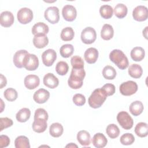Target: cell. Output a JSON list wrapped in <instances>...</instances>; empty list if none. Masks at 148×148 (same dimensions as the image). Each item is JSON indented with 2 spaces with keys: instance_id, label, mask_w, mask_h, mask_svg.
<instances>
[{
  "instance_id": "obj_32",
  "label": "cell",
  "mask_w": 148,
  "mask_h": 148,
  "mask_svg": "<svg viewBox=\"0 0 148 148\" xmlns=\"http://www.w3.org/2000/svg\"><path fill=\"white\" fill-rule=\"evenodd\" d=\"M75 33L72 28L67 27L63 28L61 32V38L64 41H70L73 39Z\"/></svg>"
},
{
  "instance_id": "obj_9",
  "label": "cell",
  "mask_w": 148,
  "mask_h": 148,
  "mask_svg": "<svg viewBox=\"0 0 148 148\" xmlns=\"http://www.w3.org/2000/svg\"><path fill=\"white\" fill-rule=\"evenodd\" d=\"M132 16L134 19L138 21H143L146 20L148 17L147 8L143 5L137 6L133 10Z\"/></svg>"
},
{
  "instance_id": "obj_37",
  "label": "cell",
  "mask_w": 148,
  "mask_h": 148,
  "mask_svg": "<svg viewBox=\"0 0 148 148\" xmlns=\"http://www.w3.org/2000/svg\"><path fill=\"white\" fill-rule=\"evenodd\" d=\"M69 69L68 64L65 61H59L56 66V71L57 73L61 76H64L67 73Z\"/></svg>"
},
{
  "instance_id": "obj_7",
  "label": "cell",
  "mask_w": 148,
  "mask_h": 148,
  "mask_svg": "<svg viewBox=\"0 0 148 148\" xmlns=\"http://www.w3.org/2000/svg\"><path fill=\"white\" fill-rule=\"evenodd\" d=\"M44 16L45 19L51 24H56L60 20L59 9L56 6L47 8L45 11Z\"/></svg>"
},
{
  "instance_id": "obj_15",
  "label": "cell",
  "mask_w": 148,
  "mask_h": 148,
  "mask_svg": "<svg viewBox=\"0 0 148 148\" xmlns=\"http://www.w3.org/2000/svg\"><path fill=\"white\" fill-rule=\"evenodd\" d=\"M43 84L50 88H55L58 86L59 80L58 78L51 73L46 74L43 77Z\"/></svg>"
},
{
  "instance_id": "obj_47",
  "label": "cell",
  "mask_w": 148,
  "mask_h": 148,
  "mask_svg": "<svg viewBox=\"0 0 148 148\" xmlns=\"http://www.w3.org/2000/svg\"><path fill=\"white\" fill-rule=\"evenodd\" d=\"M10 144V139L7 135H1L0 136V147H6Z\"/></svg>"
},
{
  "instance_id": "obj_26",
  "label": "cell",
  "mask_w": 148,
  "mask_h": 148,
  "mask_svg": "<svg viewBox=\"0 0 148 148\" xmlns=\"http://www.w3.org/2000/svg\"><path fill=\"white\" fill-rule=\"evenodd\" d=\"M135 132L137 136L143 138L148 135V125L147 123L140 122L138 123L135 127Z\"/></svg>"
},
{
  "instance_id": "obj_4",
  "label": "cell",
  "mask_w": 148,
  "mask_h": 148,
  "mask_svg": "<svg viewBox=\"0 0 148 148\" xmlns=\"http://www.w3.org/2000/svg\"><path fill=\"white\" fill-rule=\"evenodd\" d=\"M119 90L120 93L123 95H132L137 91L138 85L136 82L132 80H128L120 84Z\"/></svg>"
},
{
  "instance_id": "obj_38",
  "label": "cell",
  "mask_w": 148,
  "mask_h": 148,
  "mask_svg": "<svg viewBox=\"0 0 148 148\" xmlns=\"http://www.w3.org/2000/svg\"><path fill=\"white\" fill-rule=\"evenodd\" d=\"M3 95L9 101H14L17 98L18 94L17 91L13 88H8L5 90Z\"/></svg>"
},
{
  "instance_id": "obj_11",
  "label": "cell",
  "mask_w": 148,
  "mask_h": 148,
  "mask_svg": "<svg viewBox=\"0 0 148 148\" xmlns=\"http://www.w3.org/2000/svg\"><path fill=\"white\" fill-rule=\"evenodd\" d=\"M62 14L64 18L67 21H73L77 16L76 8L71 5H65L62 9Z\"/></svg>"
},
{
  "instance_id": "obj_10",
  "label": "cell",
  "mask_w": 148,
  "mask_h": 148,
  "mask_svg": "<svg viewBox=\"0 0 148 148\" xmlns=\"http://www.w3.org/2000/svg\"><path fill=\"white\" fill-rule=\"evenodd\" d=\"M57 58V54L53 49H47L42 54L43 64L46 66H51Z\"/></svg>"
},
{
  "instance_id": "obj_43",
  "label": "cell",
  "mask_w": 148,
  "mask_h": 148,
  "mask_svg": "<svg viewBox=\"0 0 148 148\" xmlns=\"http://www.w3.org/2000/svg\"><path fill=\"white\" fill-rule=\"evenodd\" d=\"M72 100L73 103L78 106H83L86 102V98L82 94H76L74 95Z\"/></svg>"
},
{
  "instance_id": "obj_45",
  "label": "cell",
  "mask_w": 148,
  "mask_h": 148,
  "mask_svg": "<svg viewBox=\"0 0 148 148\" xmlns=\"http://www.w3.org/2000/svg\"><path fill=\"white\" fill-rule=\"evenodd\" d=\"M13 121L12 119L8 117H1L0 118V131H2L3 129L11 127L13 125Z\"/></svg>"
},
{
  "instance_id": "obj_6",
  "label": "cell",
  "mask_w": 148,
  "mask_h": 148,
  "mask_svg": "<svg viewBox=\"0 0 148 148\" xmlns=\"http://www.w3.org/2000/svg\"><path fill=\"white\" fill-rule=\"evenodd\" d=\"M23 66L28 71L36 70L39 66L38 57L35 54L28 53L24 59Z\"/></svg>"
},
{
  "instance_id": "obj_50",
  "label": "cell",
  "mask_w": 148,
  "mask_h": 148,
  "mask_svg": "<svg viewBox=\"0 0 148 148\" xmlns=\"http://www.w3.org/2000/svg\"><path fill=\"white\" fill-rule=\"evenodd\" d=\"M65 147H77V146L76 145H75V144H74V143H69V144L67 145Z\"/></svg>"
},
{
  "instance_id": "obj_3",
  "label": "cell",
  "mask_w": 148,
  "mask_h": 148,
  "mask_svg": "<svg viewBox=\"0 0 148 148\" xmlns=\"http://www.w3.org/2000/svg\"><path fill=\"white\" fill-rule=\"evenodd\" d=\"M117 120L121 127L125 130H130L133 127V119L127 112H119L117 116Z\"/></svg>"
},
{
  "instance_id": "obj_36",
  "label": "cell",
  "mask_w": 148,
  "mask_h": 148,
  "mask_svg": "<svg viewBox=\"0 0 148 148\" xmlns=\"http://www.w3.org/2000/svg\"><path fill=\"white\" fill-rule=\"evenodd\" d=\"M106 132L110 138L114 139L119 136L120 134V130L116 124H110L107 126Z\"/></svg>"
},
{
  "instance_id": "obj_29",
  "label": "cell",
  "mask_w": 148,
  "mask_h": 148,
  "mask_svg": "<svg viewBox=\"0 0 148 148\" xmlns=\"http://www.w3.org/2000/svg\"><path fill=\"white\" fill-rule=\"evenodd\" d=\"M31 111L28 108H23L21 109L16 115V119L20 123L26 122L30 117Z\"/></svg>"
},
{
  "instance_id": "obj_34",
  "label": "cell",
  "mask_w": 148,
  "mask_h": 148,
  "mask_svg": "<svg viewBox=\"0 0 148 148\" xmlns=\"http://www.w3.org/2000/svg\"><path fill=\"white\" fill-rule=\"evenodd\" d=\"M102 75L106 79L112 80L116 76V69L112 66L106 65L102 70Z\"/></svg>"
},
{
  "instance_id": "obj_17",
  "label": "cell",
  "mask_w": 148,
  "mask_h": 148,
  "mask_svg": "<svg viewBox=\"0 0 148 148\" xmlns=\"http://www.w3.org/2000/svg\"><path fill=\"white\" fill-rule=\"evenodd\" d=\"M28 53L25 50H20L17 51L13 56V63L14 65L18 68H21L24 67L23 61L24 59Z\"/></svg>"
},
{
  "instance_id": "obj_8",
  "label": "cell",
  "mask_w": 148,
  "mask_h": 148,
  "mask_svg": "<svg viewBox=\"0 0 148 148\" xmlns=\"http://www.w3.org/2000/svg\"><path fill=\"white\" fill-rule=\"evenodd\" d=\"M18 21L23 24L30 23L33 18V12L28 8H21L17 14Z\"/></svg>"
},
{
  "instance_id": "obj_31",
  "label": "cell",
  "mask_w": 148,
  "mask_h": 148,
  "mask_svg": "<svg viewBox=\"0 0 148 148\" xmlns=\"http://www.w3.org/2000/svg\"><path fill=\"white\" fill-rule=\"evenodd\" d=\"M14 146L16 148H29V139L25 136H18L15 139Z\"/></svg>"
},
{
  "instance_id": "obj_20",
  "label": "cell",
  "mask_w": 148,
  "mask_h": 148,
  "mask_svg": "<svg viewBox=\"0 0 148 148\" xmlns=\"http://www.w3.org/2000/svg\"><path fill=\"white\" fill-rule=\"evenodd\" d=\"M32 126L35 132L38 133L43 132L47 127V120L42 119H35Z\"/></svg>"
},
{
  "instance_id": "obj_30",
  "label": "cell",
  "mask_w": 148,
  "mask_h": 148,
  "mask_svg": "<svg viewBox=\"0 0 148 148\" xmlns=\"http://www.w3.org/2000/svg\"><path fill=\"white\" fill-rule=\"evenodd\" d=\"M114 14L119 18L125 17L127 14L128 9L127 6L123 3H118L114 8Z\"/></svg>"
},
{
  "instance_id": "obj_12",
  "label": "cell",
  "mask_w": 148,
  "mask_h": 148,
  "mask_svg": "<svg viewBox=\"0 0 148 148\" xmlns=\"http://www.w3.org/2000/svg\"><path fill=\"white\" fill-rule=\"evenodd\" d=\"M50 97V92L44 89L40 88L34 93L33 95L34 100L38 103H43L46 102Z\"/></svg>"
},
{
  "instance_id": "obj_13",
  "label": "cell",
  "mask_w": 148,
  "mask_h": 148,
  "mask_svg": "<svg viewBox=\"0 0 148 148\" xmlns=\"http://www.w3.org/2000/svg\"><path fill=\"white\" fill-rule=\"evenodd\" d=\"M24 83L27 88L29 90H33L39 85L40 79L37 75H28L25 77Z\"/></svg>"
},
{
  "instance_id": "obj_24",
  "label": "cell",
  "mask_w": 148,
  "mask_h": 148,
  "mask_svg": "<svg viewBox=\"0 0 148 148\" xmlns=\"http://www.w3.org/2000/svg\"><path fill=\"white\" fill-rule=\"evenodd\" d=\"M131 57L135 61H142L145 56V50L141 47H135L131 51Z\"/></svg>"
},
{
  "instance_id": "obj_42",
  "label": "cell",
  "mask_w": 148,
  "mask_h": 148,
  "mask_svg": "<svg viewBox=\"0 0 148 148\" xmlns=\"http://www.w3.org/2000/svg\"><path fill=\"white\" fill-rule=\"evenodd\" d=\"M70 76L83 80L85 76L86 72L84 68H73L72 69Z\"/></svg>"
},
{
  "instance_id": "obj_16",
  "label": "cell",
  "mask_w": 148,
  "mask_h": 148,
  "mask_svg": "<svg viewBox=\"0 0 148 148\" xmlns=\"http://www.w3.org/2000/svg\"><path fill=\"white\" fill-rule=\"evenodd\" d=\"M86 61L88 64L95 63L98 57V51L94 47H90L87 49L84 54Z\"/></svg>"
},
{
  "instance_id": "obj_1",
  "label": "cell",
  "mask_w": 148,
  "mask_h": 148,
  "mask_svg": "<svg viewBox=\"0 0 148 148\" xmlns=\"http://www.w3.org/2000/svg\"><path fill=\"white\" fill-rule=\"evenodd\" d=\"M108 95L102 88L94 90L88 98V102L91 108L97 109L100 108L106 99Z\"/></svg>"
},
{
  "instance_id": "obj_44",
  "label": "cell",
  "mask_w": 148,
  "mask_h": 148,
  "mask_svg": "<svg viewBox=\"0 0 148 148\" xmlns=\"http://www.w3.org/2000/svg\"><path fill=\"white\" fill-rule=\"evenodd\" d=\"M49 117L48 113L45 109L43 108H38L35 112L34 119H42L47 120Z\"/></svg>"
},
{
  "instance_id": "obj_48",
  "label": "cell",
  "mask_w": 148,
  "mask_h": 148,
  "mask_svg": "<svg viewBox=\"0 0 148 148\" xmlns=\"http://www.w3.org/2000/svg\"><path fill=\"white\" fill-rule=\"evenodd\" d=\"M0 79H1V86H0V88H2L3 87L6 86V83H7V80L6 77L2 75H0Z\"/></svg>"
},
{
  "instance_id": "obj_18",
  "label": "cell",
  "mask_w": 148,
  "mask_h": 148,
  "mask_svg": "<svg viewBox=\"0 0 148 148\" xmlns=\"http://www.w3.org/2000/svg\"><path fill=\"white\" fill-rule=\"evenodd\" d=\"M92 143L95 147L102 148L106 145L108 140L103 134L97 133L92 139Z\"/></svg>"
},
{
  "instance_id": "obj_39",
  "label": "cell",
  "mask_w": 148,
  "mask_h": 148,
  "mask_svg": "<svg viewBox=\"0 0 148 148\" xmlns=\"http://www.w3.org/2000/svg\"><path fill=\"white\" fill-rule=\"evenodd\" d=\"M120 141L123 145H130L134 142L135 138L132 134L125 133L120 137Z\"/></svg>"
},
{
  "instance_id": "obj_25",
  "label": "cell",
  "mask_w": 148,
  "mask_h": 148,
  "mask_svg": "<svg viewBox=\"0 0 148 148\" xmlns=\"http://www.w3.org/2000/svg\"><path fill=\"white\" fill-rule=\"evenodd\" d=\"M143 109V105L142 102L139 101H135L132 102L129 107L130 112L135 116H138L140 114L142 113Z\"/></svg>"
},
{
  "instance_id": "obj_19",
  "label": "cell",
  "mask_w": 148,
  "mask_h": 148,
  "mask_svg": "<svg viewBox=\"0 0 148 148\" xmlns=\"http://www.w3.org/2000/svg\"><path fill=\"white\" fill-rule=\"evenodd\" d=\"M49 27L42 22H39L34 24L32 28V33L34 35H46L49 32Z\"/></svg>"
},
{
  "instance_id": "obj_41",
  "label": "cell",
  "mask_w": 148,
  "mask_h": 148,
  "mask_svg": "<svg viewBox=\"0 0 148 148\" xmlns=\"http://www.w3.org/2000/svg\"><path fill=\"white\" fill-rule=\"evenodd\" d=\"M71 63L73 68H84V61L80 56H73L71 59Z\"/></svg>"
},
{
  "instance_id": "obj_35",
  "label": "cell",
  "mask_w": 148,
  "mask_h": 148,
  "mask_svg": "<svg viewBox=\"0 0 148 148\" xmlns=\"http://www.w3.org/2000/svg\"><path fill=\"white\" fill-rule=\"evenodd\" d=\"M74 47L72 45L65 44L63 45L60 49L61 56L64 58H68L73 54Z\"/></svg>"
},
{
  "instance_id": "obj_40",
  "label": "cell",
  "mask_w": 148,
  "mask_h": 148,
  "mask_svg": "<svg viewBox=\"0 0 148 148\" xmlns=\"http://www.w3.org/2000/svg\"><path fill=\"white\" fill-rule=\"evenodd\" d=\"M68 84L72 89H79L83 85V80L70 76L68 80Z\"/></svg>"
},
{
  "instance_id": "obj_23",
  "label": "cell",
  "mask_w": 148,
  "mask_h": 148,
  "mask_svg": "<svg viewBox=\"0 0 148 148\" xmlns=\"http://www.w3.org/2000/svg\"><path fill=\"white\" fill-rule=\"evenodd\" d=\"M90 134L86 130L80 131L77 134V140L82 146H88L90 144Z\"/></svg>"
},
{
  "instance_id": "obj_5",
  "label": "cell",
  "mask_w": 148,
  "mask_h": 148,
  "mask_svg": "<svg viewBox=\"0 0 148 148\" xmlns=\"http://www.w3.org/2000/svg\"><path fill=\"white\" fill-rule=\"evenodd\" d=\"M96 31L91 27H86L82 31L81 40L85 44L90 45L94 43L96 40Z\"/></svg>"
},
{
  "instance_id": "obj_46",
  "label": "cell",
  "mask_w": 148,
  "mask_h": 148,
  "mask_svg": "<svg viewBox=\"0 0 148 148\" xmlns=\"http://www.w3.org/2000/svg\"><path fill=\"white\" fill-rule=\"evenodd\" d=\"M102 88L104 90V91H105L108 96H110L113 95L115 92V90H116L114 85L111 83H106L104 84L102 87Z\"/></svg>"
},
{
  "instance_id": "obj_14",
  "label": "cell",
  "mask_w": 148,
  "mask_h": 148,
  "mask_svg": "<svg viewBox=\"0 0 148 148\" xmlns=\"http://www.w3.org/2000/svg\"><path fill=\"white\" fill-rule=\"evenodd\" d=\"M14 21V16L9 11H4L1 13L0 16V24L4 27H9Z\"/></svg>"
},
{
  "instance_id": "obj_22",
  "label": "cell",
  "mask_w": 148,
  "mask_h": 148,
  "mask_svg": "<svg viewBox=\"0 0 148 148\" xmlns=\"http://www.w3.org/2000/svg\"><path fill=\"white\" fill-rule=\"evenodd\" d=\"M114 35V30L112 26L108 24L103 25L101 31V36L103 40H108L112 39Z\"/></svg>"
},
{
  "instance_id": "obj_28",
  "label": "cell",
  "mask_w": 148,
  "mask_h": 148,
  "mask_svg": "<svg viewBox=\"0 0 148 148\" xmlns=\"http://www.w3.org/2000/svg\"><path fill=\"white\" fill-rule=\"evenodd\" d=\"M64 128L62 125L58 123H53L49 128V133L50 135L54 138L60 137L63 133Z\"/></svg>"
},
{
  "instance_id": "obj_33",
  "label": "cell",
  "mask_w": 148,
  "mask_h": 148,
  "mask_svg": "<svg viewBox=\"0 0 148 148\" xmlns=\"http://www.w3.org/2000/svg\"><path fill=\"white\" fill-rule=\"evenodd\" d=\"M113 8L109 5H103L100 7L99 13L102 17L105 19H109L113 16Z\"/></svg>"
},
{
  "instance_id": "obj_27",
  "label": "cell",
  "mask_w": 148,
  "mask_h": 148,
  "mask_svg": "<svg viewBox=\"0 0 148 148\" xmlns=\"http://www.w3.org/2000/svg\"><path fill=\"white\" fill-rule=\"evenodd\" d=\"M128 74L130 76L135 79H138L141 77L143 69L140 65L136 64L131 65L128 68Z\"/></svg>"
},
{
  "instance_id": "obj_2",
  "label": "cell",
  "mask_w": 148,
  "mask_h": 148,
  "mask_svg": "<svg viewBox=\"0 0 148 148\" xmlns=\"http://www.w3.org/2000/svg\"><path fill=\"white\" fill-rule=\"evenodd\" d=\"M109 58L121 70L126 69L128 66V60L125 54L120 50H113L109 54Z\"/></svg>"
},
{
  "instance_id": "obj_21",
  "label": "cell",
  "mask_w": 148,
  "mask_h": 148,
  "mask_svg": "<svg viewBox=\"0 0 148 148\" xmlns=\"http://www.w3.org/2000/svg\"><path fill=\"white\" fill-rule=\"evenodd\" d=\"M33 43L36 48L42 49L48 45L49 39L46 35H35L33 38Z\"/></svg>"
},
{
  "instance_id": "obj_49",
  "label": "cell",
  "mask_w": 148,
  "mask_h": 148,
  "mask_svg": "<svg viewBox=\"0 0 148 148\" xmlns=\"http://www.w3.org/2000/svg\"><path fill=\"white\" fill-rule=\"evenodd\" d=\"M147 27H146L145 29L143 30V35L145 37L146 39H147Z\"/></svg>"
}]
</instances>
